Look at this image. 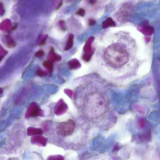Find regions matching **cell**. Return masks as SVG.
I'll use <instances>...</instances> for the list:
<instances>
[{
    "instance_id": "7402d4cb",
    "label": "cell",
    "mask_w": 160,
    "mask_h": 160,
    "mask_svg": "<svg viewBox=\"0 0 160 160\" xmlns=\"http://www.w3.org/2000/svg\"><path fill=\"white\" fill-rule=\"evenodd\" d=\"M44 54V51L42 50H40L36 52L35 55L37 57H39L43 56Z\"/></svg>"
},
{
    "instance_id": "7c38bea8",
    "label": "cell",
    "mask_w": 160,
    "mask_h": 160,
    "mask_svg": "<svg viewBox=\"0 0 160 160\" xmlns=\"http://www.w3.org/2000/svg\"><path fill=\"white\" fill-rule=\"evenodd\" d=\"M68 66L71 69H77L81 66L79 61L76 58L70 60L68 63Z\"/></svg>"
},
{
    "instance_id": "2e32d148",
    "label": "cell",
    "mask_w": 160,
    "mask_h": 160,
    "mask_svg": "<svg viewBox=\"0 0 160 160\" xmlns=\"http://www.w3.org/2000/svg\"><path fill=\"white\" fill-rule=\"evenodd\" d=\"M30 116L32 117L38 116L40 114V109L38 107H32L30 109Z\"/></svg>"
},
{
    "instance_id": "8fae6325",
    "label": "cell",
    "mask_w": 160,
    "mask_h": 160,
    "mask_svg": "<svg viewBox=\"0 0 160 160\" xmlns=\"http://www.w3.org/2000/svg\"><path fill=\"white\" fill-rule=\"evenodd\" d=\"M115 26V23L110 17L108 18L102 23V28L103 29H106L111 27H114Z\"/></svg>"
},
{
    "instance_id": "277c9868",
    "label": "cell",
    "mask_w": 160,
    "mask_h": 160,
    "mask_svg": "<svg viewBox=\"0 0 160 160\" xmlns=\"http://www.w3.org/2000/svg\"><path fill=\"white\" fill-rule=\"evenodd\" d=\"M133 10V7L129 3L123 5L119 10L117 14V18L118 20H126L131 15Z\"/></svg>"
},
{
    "instance_id": "d4e9b609",
    "label": "cell",
    "mask_w": 160,
    "mask_h": 160,
    "mask_svg": "<svg viewBox=\"0 0 160 160\" xmlns=\"http://www.w3.org/2000/svg\"><path fill=\"white\" fill-rule=\"evenodd\" d=\"M47 37V36L46 35L43 38L39 44L40 46H42L45 44L46 41Z\"/></svg>"
},
{
    "instance_id": "ba28073f",
    "label": "cell",
    "mask_w": 160,
    "mask_h": 160,
    "mask_svg": "<svg viewBox=\"0 0 160 160\" xmlns=\"http://www.w3.org/2000/svg\"><path fill=\"white\" fill-rule=\"evenodd\" d=\"M1 30L3 31H10L13 29L11 21L8 19L4 20L0 23Z\"/></svg>"
},
{
    "instance_id": "5bb4252c",
    "label": "cell",
    "mask_w": 160,
    "mask_h": 160,
    "mask_svg": "<svg viewBox=\"0 0 160 160\" xmlns=\"http://www.w3.org/2000/svg\"><path fill=\"white\" fill-rule=\"evenodd\" d=\"M74 38V36L72 34H70L69 35L68 42L64 49L65 50H68L72 48L73 44Z\"/></svg>"
},
{
    "instance_id": "5b68a950",
    "label": "cell",
    "mask_w": 160,
    "mask_h": 160,
    "mask_svg": "<svg viewBox=\"0 0 160 160\" xmlns=\"http://www.w3.org/2000/svg\"><path fill=\"white\" fill-rule=\"evenodd\" d=\"M48 139L41 135H37L32 136L31 139V143L40 146H45L47 144Z\"/></svg>"
},
{
    "instance_id": "52a82bcc",
    "label": "cell",
    "mask_w": 160,
    "mask_h": 160,
    "mask_svg": "<svg viewBox=\"0 0 160 160\" xmlns=\"http://www.w3.org/2000/svg\"><path fill=\"white\" fill-rule=\"evenodd\" d=\"M94 39V37L93 36L90 37L88 39L83 47V54L92 56L93 51L92 48V44Z\"/></svg>"
},
{
    "instance_id": "ac0fdd59",
    "label": "cell",
    "mask_w": 160,
    "mask_h": 160,
    "mask_svg": "<svg viewBox=\"0 0 160 160\" xmlns=\"http://www.w3.org/2000/svg\"><path fill=\"white\" fill-rule=\"evenodd\" d=\"M8 52L2 46L0 48V58L1 61L4 56Z\"/></svg>"
},
{
    "instance_id": "9a60e30c",
    "label": "cell",
    "mask_w": 160,
    "mask_h": 160,
    "mask_svg": "<svg viewBox=\"0 0 160 160\" xmlns=\"http://www.w3.org/2000/svg\"><path fill=\"white\" fill-rule=\"evenodd\" d=\"M42 65L48 70L49 73H51L52 72L53 66L51 61L49 60L43 62Z\"/></svg>"
},
{
    "instance_id": "7a4b0ae2",
    "label": "cell",
    "mask_w": 160,
    "mask_h": 160,
    "mask_svg": "<svg viewBox=\"0 0 160 160\" xmlns=\"http://www.w3.org/2000/svg\"><path fill=\"white\" fill-rule=\"evenodd\" d=\"M103 54V64L107 69L106 74L110 79L120 82L121 69L129 60L126 48L121 42H114L105 49Z\"/></svg>"
},
{
    "instance_id": "603a6c76",
    "label": "cell",
    "mask_w": 160,
    "mask_h": 160,
    "mask_svg": "<svg viewBox=\"0 0 160 160\" xmlns=\"http://www.w3.org/2000/svg\"><path fill=\"white\" fill-rule=\"evenodd\" d=\"M0 15L2 16L4 14L5 10L4 9V6L2 3L0 2Z\"/></svg>"
},
{
    "instance_id": "4fadbf2b",
    "label": "cell",
    "mask_w": 160,
    "mask_h": 160,
    "mask_svg": "<svg viewBox=\"0 0 160 160\" xmlns=\"http://www.w3.org/2000/svg\"><path fill=\"white\" fill-rule=\"evenodd\" d=\"M42 133V130L40 129L29 128L27 130V134L28 136L41 135Z\"/></svg>"
},
{
    "instance_id": "9c48e42d",
    "label": "cell",
    "mask_w": 160,
    "mask_h": 160,
    "mask_svg": "<svg viewBox=\"0 0 160 160\" xmlns=\"http://www.w3.org/2000/svg\"><path fill=\"white\" fill-rule=\"evenodd\" d=\"M4 38L5 43L8 48H11L16 46V42L10 36L7 35H5Z\"/></svg>"
},
{
    "instance_id": "8992f818",
    "label": "cell",
    "mask_w": 160,
    "mask_h": 160,
    "mask_svg": "<svg viewBox=\"0 0 160 160\" xmlns=\"http://www.w3.org/2000/svg\"><path fill=\"white\" fill-rule=\"evenodd\" d=\"M138 30L144 35H151L154 32L153 28L149 26L147 22H144L140 25L138 27Z\"/></svg>"
},
{
    "instance_id": "e0dca14e",
    "label": "cell",
    "mask_w": 160,
    "mask_h": 160,
    "mask_svg": "<svg viewBox=\"0 0 160 160\" xmlns=\"http://www.w3.org/2000/svg\"><path fill=\"white\" fill-rule=\"evenodd\" d=\"M64 158L60 155H52L50 156L47 160H64Z\"/></svg>"
},
{
    "instance_id": "d6986e66",
    "label": "cell",
    "mask_w": 160,
    "mask_h": 160,
    "mask_svg": "<svg viewBox=\"0 0 160 160\" xmlns=\"http://www.w3.org/2000/svg\"><path fill=\"white\" fill-rule=\"evenodd\" d=\"M59 26L60 28L63 31H65L66 28L65 25V23L64 21L62 20H60L58 23Z\"/></svg>"
},
{
    "instance_id": "30bf717a",
    "label": "cell",
    "mask_w": 160,
    "mask_h": 160,
    "mask_svg": "<svg viewBox=\"0 0 160 160\" xmlns=\"http://www.w3.org/2000/svg\"><path fill=\"white\" fill-rule=\"evenodd\" d=\"M47 58L48 60L52 62L60 60L61 57L60 56L55 53L54 52L53 49L52 48L48 54Z\"/></svg>"
},
{
    "instance_id": "44dd1931",
    "label": "cell",
    "mask_w": 160,
    "mask_h": 160,
    "mask_svg": "<svg viewBox=\"0 0 160 160\" xmlns=\"http://www.w3.org/2000/svg\"><path fill=\"white\" fill-rule=\"evenodd\" d=\"M76 14L81 17H83L85 14V10L82 8H80L76 12Z\"/></svg>"
},
{
    "instance_id": "6da1fadb",
    "label": "cell",
    "mask_w": 160,
    "mask_h": 160,
    "mask_svg": "<svg viewBox=\"0 0 160 160\" xmlns=\"http://www.w3.org/2000/svg\"><path fill=\"white\" fill-rule=\"evenodd\" d=\"M82 79L75 93L80 118L93 123L115 120L110 111L109 98L102 79L90 76Z\"/></svg>"
},
{
    "instance_id": "ffe728a7",
    "label": "cell",
    "mask_w": 160,
    "mask_h": 160,
    "mask_svg": "<svg viewBox=\"0 0 160 160\" xmlns=\"http://www.w3.org/2000/svg\"><path fill=\"white\" fill-rule=\"evenodd\" d=\"M36 73L37 75L41 77L45 76L47 74L46 72L40 68L37 70Z\"/></svg>"
},
{
    "instance_id": "cb8c5ba5",
    "label": "cell",
    "mask_w": 160,
    "mask_h": 160,
    "mask_svg": "<svg viewBox=\"0 0 160 160\" xmlns=\"http://www.w3.org/2000/svg\"><path fill=\"white\" fill-rule=\"evenodd\" d=\"M96 22L95 20L93 18H90L88 20V24L90 26H92L95 25Z\"/></svg>"
},
{
    "instance_id": "3957f363",
    "label": "cell",
    "mask_w": 160,
    "mask_h": 160,
    "mask_svg": "<svg viewBox=\"0 0 160 160\" xmlns=\"http://www.w3.org/2000/svg\"><path fill=\"white\" fill-rule=\"evenodd\" d=\"M76 122L72 119L60 123L58 126V129L60 134L64 136L72 134L74 131Z\"/></svg>"
},
{
    "instance_id": "484cf974",
    "label": "cell",
    "mask_w": 160,
    "mask_h": 160,
    "mask_svg": "<svg viewBox=\"0 0 160 160\" xmlns=\"http://www.w3.org/2000/svg\"><path fill=\"white\" fill-rule=\"evenodd\" d=\"M139 124L141 127H143L144 125L143 120L142 119H140L139 121Z\"/></svg>"
}]
</instances>
